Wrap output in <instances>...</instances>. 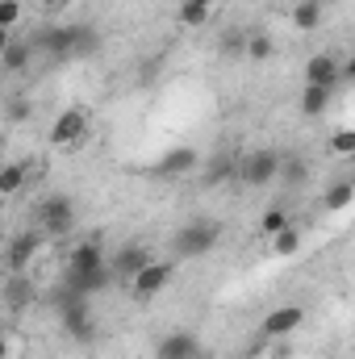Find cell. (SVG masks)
Returning <instances> with one entry per match:
<instances>
[{"instance_id":"6da1fadb","label":"cell","mask_w":355,"mask_h":359,"mask_svg":"<svg viewBox=\"0 0 355 359\" xmlns=\"http://www.w3.org/2000/svg\"><path fill=\"white\" fill-rule=\"evenodd\" d=\"M109 276H113V264H105V251L100 243H76L72 255H67V292L76 297H92L96 288H109Z\"/></svg>"},{"instance_id":"7a4b0ae2","label":"cell","mask_w":355,"mask_h":359,"mask_svg":"<svg viewBox=\"0 0 355 359\" xmlns=\"http://www.w3.org/2000/svg\"><path fill=\"white\" fill-rule=\"evenodd\" d=\"M34 46L51 55H92L100 46V34L92 25H59V29H42Z\"/></svg>"},{"instance_id":"3957f363","label":"cell","mask_w":355,"mask_h":359,"mask_svg":"<svg viewBox=\"0 0 355 359\" xmlns=\"http://www.w3.org/2000/svg\"><path fill=\"white\" fill-rule=\"evenodd\" d=\"M217 238H222V226H217L213 217H192L188 226L176 230L172 247H176L180 259H201V255H209V251L217 247Z\"/></svg>"},{"instance_id":"277c9868","label":"cell","mask_w":355,"mask_h":359,"mask_svg":"<svg viewBox=\"0 0 355 359\" xmlns=\"http://www.w3.org/2000/svg\"><path fill=\"white\" fill-rule=\"evenodd\" d=\"M280 155L264 147V151H251V155H243V168H239V180L247 184V188H264L272 180H280Z\"/></svg>"},{"instance_id":"5b68a950","label":"cell","mask_w":355,"mask_h":359,"mask_svg":"<svg viewBox=\"0 0 355 359\" xmlns=\"http://www.w3.org/2000/svg\"><path fill=\"white\" fill-rule=\"evenodd\" d=\"M38 226H42V234L63 238V234L76 226V205H72V196H46V201L38 205Z\"/></svg>"},{"instance_id":"8992f818","label":"cell","mask_w":355,"mask_h":359,"mask_svg":"<svg viewBox=\"0 0 355 359\" xmlns=\"http://www.w3.org/2000/svg\"><path fill=\"white\" fill-rule=\"evenodd\" d=\"M59 318H63V330H67L76 343H88L92 334H96V326H92V318H88V297L63 292V309H59Z\"/></svg>"},{"instance_id":"52a82bcc","label":"cell","mask_w":355,"mask_h":359,"mask_svg":"<svg viewBox=\"0 0 355 359\" xmlns=\"http://www.w3.org/2000/svg\"><path fill=\"white\" fill-rule=\"evenodd\" d=\"M84 134H88V113H84V109H67V113H59L55 126H51V142H55V147H76Z\"/></svg>"},{"instance_id":"ba28073f","label":"cell","mask_w":355,"mask_h":359,"mask_svg":"<svg viewBox=\"0 0 355 359\" xmlns=\"http://www.w3.org/2000/svg\"><path fill=\"white\" fill-rule=\"evenodd\" d=\"M301 322H305V309H301V305H280V309H272L264 318L260 330H264V339H284V334H293Z\"/></svg>"},{"instance_id":"9c48e42d","label":"cell","mask_w":355,"mask_h":359,"mask_svg":"<svg viewBox=\"0 0 355 359\" xmlns=\"http://www.w3.org/2000/svg\"><path fill=\"white\" fill-rule=\"evenodd\" d=\"M155 259H151V247H142V243H126L121 251H117V259H113V276H121V280H134L142 268H151Z\"/></svg>"},{"instance_id":"30bf717a","label":"cell","mask_w":355,"mask_h":359,"mask_svg":"<svg viewBox=\"0 0 355 359\" xmlns=\"http://www.w3.org/2000/svg\"><path fill=\"white\" fill-rule=\"evenodd\" d=\"M38 247H42V234H38V230H21V234L8 243V268H13V271H25L29 264H34Z\"/></svg>"},{"instance_id":"8fae6325","label":"cell","mask_w":355,"mask_h":359,"mask_svg":"<svg viewBox=\"0 0 355 359\" xmlns=\"http://www.w3.org/2000/svg\"><path fill=\"white\" fill-rule=\"evenodd\" d=\"M130 284H134L138 297H155V292H163V288L172 284V264H151V268L138 271Z\"/></svg>"},{"instance_id":"7c38bea8","label":"cell","mask_w":355,"mask_h":359,"mask_svg":"<svg viewBox=\"0 0 355 359\" xmlns=\"http://www.w3.org/2000/svg\"><path fill=\"white\" fill-rule=\"evenodd\" d=\"M196 355H201V343L192 334H184V330L159 339V351H155V359H196Z\"/></svg>"},{"instance_id":"4fadbf2b","label":"cell","mask_w":355,"mask_h":359,"mask_svg":"<svg viewBox=\"0 0 355 359\" xmlns=\"http://www.w3.org/2000/svg\"><path fill=\"white\" fill-rule=\"evenodd\" d=\"M305 84L335 88V84H339V63H335V55H314V59L305 63Z\"/></svg>"},{"instance_id":"5bb4252c","label":"cell","mask_w":355,"mask_h":359,"mask_svg":"<svg viewBox=\"0 0 355 359\" xmlns=\"http://www.w3.org/2000/svg\"><path fill=\"white\" fill-rule=\"evenodd\" d=\"M201 168V155L192 151V147H172L163 159H159V172L163 176H188V172H196Z\"/></svg>"},{"instance_id":"9a60e30c","label":"cell","mask_w":355,"mask_h":359,"mask_svg":"<svg viewBox=\"0 0 355 359\" xmlns=\"http://www.w3.org/2000/svg\"><path fill=\"white\" fill-rule=\"evenodd\" d=\"M239 168H243V159H239V155H217V159L205 168V184H209V188H217V184H226V180L239 176Z\"/></svg>"},{"instance_id":"2e32d148","label":"cell","mask_w":355,"mask_h":359,"mask_svg":"<svg viewBox=\"0 0 355 359\" xmlns=\"http://www.w3.org/2000/svg\"><path fill=\"white\" fill-rule=\"evenodd\" d=\"M330 92H335V88L305 84V88H301V100H297V104H301V113H305V117H322V113L330 109Z\"/></svg>"},{"instance_id":"e0dca14e","label":"cell","mask_w":355,"mask_h":359,"mask_svg":"<svg viewBox=\"0 0 355 359\" xmlns=\"http://www.w3.org/2000/svg\"><path fill=\"white\" fill-rule=\"evenodd\" d=\"M34 50H38L34 42H17V38H13V42H4V59H0V63H4V72H21V67L34 59Z\"/></svg>"},{"instance_id":"ac0fdd59","label":"cell","mask_w":355,"mask_h":359,"mask_svg":"<svg viewBox=\"0 0 355 359\" xmlns=\"http://www.w3.org/2000/svg\"><path fill=\"white\" fill-rule=\"evenodd\" d=\"M293 21H297V29H314V25L322 21V4H318V0H301V4L293 8Z\"/></svg>"},{"instance_id":"d6986e66","label":"cell","mask_w":355,"mask_h":359,"mask_svg":"<svg viewBox=\"0 0 355 359\" xmlns=\"http://www.w3.org/2000/svg\"><path fill=\"white\" fill-rule=\"evenodd\" d=\"M305 176H309V163H305L301 155H284V163H280V184H301Z\"/></svg>"},{"instance_id":"ffe728a7","label":"cell","mask_w":355,"mask_h":359,"mask_svg":"<svg viewBox=\"0 0 355 359\" xmlns=\"http://www.w3.org/2000/svg\"><path fill=\"white\" fill-rule=\"evenodd\" d=\"M355 196V184L351 180H339V184H330V192H326V209L335 213V209H347Z\"/></svg>"},{"instance_id":"44dd1931","label":"cell","mask_w":355,"mask_h":359,"mask_svg":"<svg viewBox=\"0 0 355 359\" xmlns=\"http://www.w3.org/2000/svg\"><path fill=\"white\" fill-rule=\"evenodd\" d=\"M297 247H301V230H297V226H288V230H280V234L272 238V251H276V255H293Z\"/></svg>"},{"instance_id":"7402d4cb","label":"cell","mask_w":355,"mask_h":359,"mask_svg":"<svg viewBox=\"0 0 355 359\" xmlns=\"http://www.w3.org/2000/svg\"><path fill=\"white\" fill-rule=\"evenodd\" d=\"M21 184H25V163H8V168L0 172V192H4V196H13Z\"/></svg>"},{"instance_id":"603a6c76","label":"cell","mask_w":355,"mask_h":359,"mask_svg":"<svg viewBox=\"0 0 355 359\" xmlns=\"http://www.w3.org/2000/svg\"><path fill=\"white\" fill-rule=\"evenodd\" d=\"M205 17H209V4H201V0H184L180 4V21L184 25H201Z\"/></svg>"},{"instance_id":"cb8c5ba5","label":"cell","mask_w":355,"mask_h":359,"mask_svg":"<svg viewBox=\"0 0 355 359\" xmlns=\"http://www.w3.org/2000/svg\"><path fill=\"white\" fill-rule=\"evenodd\" d=\"M260 226H264V234H272V238H276L280 230H288V213H284V209H267Z\"/></svg>"},{"instance_id":"d4e9b609","label":"cell","mask_w":355,"mask_h":359,"mask_svg":"<svg viewBox=\"0 0 355 359\" xmlns=\"http://www.w3.org/2000/svg\"><path fill=\"white\" fill-rule=\"evenodd\" d=\"M330 151L335 155H355V130H335L330 134Z\"/></svg>"},{"instance_id":"484cf974","label":"cell","mask_w":355,"mask_h":359,"mask_svg":"<svg viewBox=\"0 0 355 359\" xmlns=\"http://www.w3.org/2000/svg\"><path fill=\"white\" fill-rule=\"evenodd\" d=\"M247 55H251V59H267V55H272V38H264V34L251 38V42H247Z\"/></svg>"},{"instance_id":"4316f807","label":"cell","mask_w":355,"mask_h":359,"mask_svg":"<svg viewBox=\"0 0 355 359\" xmlns=\"http://www.w3.org/2000/svg\"><path fill=\"white\" fill-rule=\"evenodd\" d=\"M247 42H251V38H243V34H226L222 50H226V55H247Z\"/></svg>"},{"instance_id":"83f0119b","label":"cell","mask_w":355,"mask_h":359,"mask_svg":"<svg viewBox=\"0 0 355 359\" xmlns=\"http://www.w3.org/2000/svg\"><path fill=\"white\" fill-rule=\"evenodd\" d=\"M17 13H21V4H17V0H0V25H13V21H17Z\"/></svg>"},{"instance_id":"f1b7e54d","label":"cell","mask_w":355,"mask_h":359,"mask_svg":"<svg viewBox=\"0 0 355 359\" xmlns=\"http://www.w3.org/2000/svg\"><path fill=\"white\" fill-rule=\"evenodd\" d=\"M8 301H13V305H21V301H25V280H21V271L8 280Z\"/></svg>"},{"instance_id":"f546056e","label":"cell","mask_w":355,"mask_h":359,"mask_svg":"<svg viewBox=\"0 0 355 359\" xmlns=\"http://www.w3.org/2000/svg\"><path fill=\"white\" fill-rule=\"evenodd\" d=\"M347 80H355V59L347 63Z\"/></svg>"},{"instance_id":"4dcf8cb0","label":"cell","mask_w":355,"mask_h":359,"mask_svg":"<svg viewBox=\"0 0 355 359\" xmlns=\"http://www.w3.org/2000/svg\"><path fill=\"white\" fill-rule=\"evenodd\" d=\"M42 4H59V0H42Z\"/></svg>"},{"instance_id":"1f68e13d","label":"cell","mask_w":355,"mask_h":359,"mask_svg":"<svg viewBox=\"0 0 355 359\" xmlns=\"http://www.w3.org/2000/svg\"><path fill=\"white\" fill-rule=\"evenodd\" d=\"M201 4H213V0H201Z\"/></svg>"}]
</instances>
